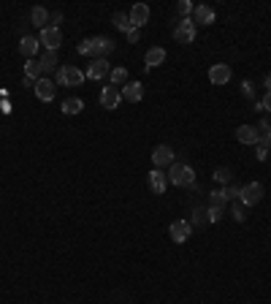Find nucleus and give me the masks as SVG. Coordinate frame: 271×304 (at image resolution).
Instances as JSON below:
<instances>
[{
	"instance_id": "nucleus-1",
	"label": "nucleus",
	"mask_w": 271,
	"mask_h": 304,
	"mask_svg": "<svg viewBox=\"0 0 271 304\" xmlns=\"http://www.w3.org/2000/svg\"><path fill=\"white\" fill-rule=\"evenodd\" d=\"M166 177H168V182L177 185V187H192L196 185V171H192V166H187V163H171Z\"/></svg>"
},
{
	"instance_id": "nucleus-2",
	"label": "nucleus",
	"mask_w": 271,
	"mask_h": 304,
	"mask_svg": "<svg viewBox=\"0 0 271 304\" xmlns=\"http://www.w3.org/2000/svg\"><path fill=\"white\" fill-rule=\"evenodd\" d=\"M84 79V71H79L76 65H60L54 73V84H60V87H79Z\"/></svg>"
},
{
	"instance_id": "nucleus-3",
	"label": "nucleus",
	"mask_w": 271,
	"mask_h": 304,
	"mask_svg": "<svg viewBox=\"0 0 271 304\" xmlns=\"http://www.w3.org/2000/svg\"><path fill=\"white\" fill-rule=\"evenodd\" d=\"M260 198H263V185L260 182H249L241 187V193H239V204H244V206H255L260 204Z\"/></svg>"
},
{
	"instance_id": "nucleus-4",
	"label": "nucleus",
	"mask_w": 271,
	"mask_h": 304,
	"mask_svg": "<svg viewBox=\"0 0 271 304\" xmlns=\"http://www.w3.org/2000/svg\"><path fill=\"white\" fill-rule=\"evenodd\" d=\"M152 163H154V168H166L171 163H177V152H173L168 144H158L152 149Z\"/></svg>"
},
{
	"instance_id": "nucleus-5",
	"label": "nucleus",
	"mask_w": 271,
	"mask_h": 304,
	"mask_svg": "<svg viewBox=\"0 0 271 304\" xmlns=\"http://www.w3.org/2000/svg\"><path fill=\"white\" fill-rule=\"evenodd\" d=\"M196 22L187 16V19H179V25H177V30H173V35H177V41L179 44H192L196 41Z\"/></svg>"
},
{
	"instance_id": "nucleus-6",
	"label": "nucleus",
	"mask_w": 271,
	"mask_h": 304,
	"mask_svg": "<svg viewBox=\"0 0 271 304\" xmlns=\"http://www.w3.org/2000/svg\"><path fill=\"white\" fill-rule=\"evenodd\" d=\"M38 44H44L49 52H57V46L63 44V33H60V27H44L41 35H38Z\"/></svg>"
},
{
	"instance_id": "nucleus-7",
	"label": "nucleus",
	"mask_w": 271,
	"mask_h": 304,
	"mask_svg": "<svg viewBox=\"0 0 271 304\" xmlns=\"http://www.w3.org/2000/svg\"><path fill=\"white\" fill-rule=\"evenodd\" d=\"M111 73V65L106 57H92V63H90V68H87V79H103V76H109Z\"/></svg>"
},
{
	"instance_id": "nucleus-8",
	"label": "nucleus",
	"mask_w": 271,
	"mask_h": 304,
	"mask_svg": "<svg viewBox=\"0 0 271 304\" xmlns=\"http://www.w3.org/2000/svg\"><path fill=\"white\" fill-rule=\"evenodd\" d=\"M54 92H57V84H54V79H49V76H41V79L35 82V95L44 103H49L54 98Z\"/></svg>"
},
{
	"instance_id": "nucleus-9",
	"label": "nucleus",
	"mask_w": 271,
	"mask_h": 304,
	"mask_svg": "<svg viewBox=\"0 0 271 304\" xmlns=\"http://www.w3.org/2000/svg\"><path fill=\"white\" fill-rule=\"evenodd\" d=\"M168 231H171V239L177 242V244H182V242H187V239H190V234H192V225H190L187 220H173Z\"/></svg>"
},
{
	"instance_id": "nucleus-10",
	"label": "nucleus",
	"mask_w": 271,
	"mask_h": 304,
	"mask_svg": "<svg viewBox=\"0 0 271 304\" xmlns=\"http://www.w3.org/2000/svg\"><path fill=\"white\" fill-rule=\"evenodd\" d=\"M120 101H122L120 87H114V84L103 87V92H101V106H103V109H117V106H120Z\"/></svg>"
},
{
	"instance_id": "nucleus-11",
	"label": "nucleus",
	"mask_w": 271,
	"mask_h": 304,
	"mask_svg": "<svg viewBox=\"0 0 271 304\" xmlns=\"http://www.w3.org/2000/svg\"><path fill=\"white\" fill-rule=\"evenodd\" d=\"M228 79H230V65L217 63V65H211V68H209V82L211 84L222 87V84H228Z\"/></svg>"
},
{
	"instance_id": "nucleus-12",
	"label": "nucleus",
	"mask_w": 271,
	"mask_h": 304,
	"mask_svg": "<svg viewBox=\"0 0 271 304\" xmlns=\"http://www.w3.org/2000/svg\"><path fill=\"white\" fill-rule=\"evenodd\" d=\"M128 16H130V25L136 27V30H139L141 25L149 22V6H147V3H136V6L130 8Z\"/></svg>"
},
{
	"instance_id": "nucleus-13",
	"label": "nucleus",
	"mask_w": 271,
	"mask_h": 304,
	"mask_svg": "<svg viewBox=\"0 0 271 304\" xmlns=\"http://www.w3.org/2000/svg\"><path fill=\"white\" fill-rule=\"evenodd\" d=\"M122 98L125 101H130V103H139L144 98V84L141 82H128V84H122Z\"/></svg>"
},
{
	"instance_id": "nucleus-14",
	"label": "nucleus",
	"mask_w": 271,
	"mask_h": 304,
	"mask_svg": "<svg viewBox=\"0 0 271 304\" xmlns=\"http://www.w3.org/2000/svg\"><path fill=\"white\" fill-rule=\"evenodd\" d=\"M92 41V57H106L114 52V41L106 35H98V38H90Z\"/></svg>"
},
{
	"instance_id": "nucleus-15",
	"label": "nucleus",
	"mask_w": 271,
	"mask_h": 304,
	"mask_svg": "<svg viewBox=\"0 0 271 304\" xmlns=\"http://www.w3.org/2000/svg\"><path fill=\"white\" fill-rule=\"evenodd\" d=\"M190 19L196 22V27L198 25H211V22H215V8H211V6H196Z\"/></svg>"
},
{
	"instance_id": "nucleus-16",
	"label": "nucleus",
	"mask_w": 271,
	"mask_h": 304,
	"mask_svg": "<svg viewBox=\"0 0 271 304\" xmlns=\"http://www.w3.org/2000/svg\"><path fill=\"white\" fill-rule=\"evenodd\" d=\"M149 187H152V193H158V196L166 193V187H168V177L163 174V168L149 171Z\"/></svg>"
},
{
	"instance_id": "nucleus-17",
	"label": "nucleus",
	"mask_w": 271,
	"mask_h": 304,
	"mask_svg": "<svg viewBox=\"0 0 271 304\" xmlns=\"http://www.w3.org/2000/svg\"><path fill=\"white\" fill-rule=\"evenodd\" d=\"M236 139L241 141V144H258L260 130L255 125H241V128H236Z\"/></svg>"
},
{
	"instance_id": "nucleus-18",
	"label": "nucleus",
	"mask_w": 271,
	"mask_h": 304,
	"mask_svg": "<svg viewBox=\"0 0 271 304\" xmlns=\"http://www.w3.org/2000/svg\"><path fill=\"white\" fill-rule=\"evenodd\" d=\"M163 60H166V49L163 46H152V49L144 54V63H147V71H152L154 65H160Z\"/></svg>"
},
{
	"instance_id": "nucleus-19",
	"label": "nucleus",
	"mask_w": 271,
	"mask_h": 304,
	"mask_svg": "<svg viewBox=\"0 0 271 304\" xmlns=\"http://www.w3.org/2000/svg\"><path fill=\"white\" fill-rule=\"evenodd\" d=\"M30 22L35 27H41V30H44V27H49V11H46L44 6H35L33 11H30Z\"/></svg>"
},
{
	"instance_id": "nucleus-20",
	"label": "nucleus",
	"mask_w": 271,
	"mask_h": 304,
	"mask_svg": "<svg viewBox=\"0 0 271 304\" xmlns=\"http://www.w3.org/2000/svg\"><path fill=\"white\" fill-rule=\"evenodd\" d=\"M19 52H22L27 60H33V54L38 52V38H33V35H25L22 41H19Z\"/></svg>"
},
{
	"instance_id": "nucleus-21",
	"label": "nucleus",
	"mask_w": 271,
	"mask_h": 304,
	"mask_svg": "<svg viewBox=\"0 0 271 304\" xmlns=\"http://www.w3.org/2000/svg\"><path fill=\"white\" fill-rule=\"evenodd\" d=\"M230 201L228 198V187H217V190H211L209 193V206H225Z\"/></svg>"
},
{
	"instance_id": "nucleus-22",
	"label": "nucleus",
	"mask_w": 271,
	"mask_h": 304,
	"mask_svg": "<svg viewBox=\"0 0 271 304\" xmlns=\"http://www.w3.org/2000/svg\"><path fill=\"white\" fill-rule=\"evenodd\" d=\"M38 63H41V71H44V73H52V71L57 68V52H49V49H46Z\"/></svg>"
},
{
	"instance_id": "nucleus-23",
	"label": "nucleus",
	"mask_w": 271,
	"mask_h": 304,
	"mask_svg": "<svg viewBox=\"0 0 271 304\" xmlns=\"http://www.w3.org/2000/svg\"><path fill=\"white\" fill-rule=\"evenodd\" d=\"M25 76H27V79H33V82H38V79L44 76L41 63H38V60H27V63H25Z\"/></svg>"
},
{
	"instance_id": "nucleus-24",
	"label": "nucleus",
	"mask_w": 271,
	"mask_h": 304,
	"mask_svg": "<svg viewBox=\"0 0 271 304\" xmlns=\"http://www.w3.org/2000/svg\"><path fill=\"white\" fill-rule=\"evenodd\" d=\"M114 27H117V30H122L125 35H128V33L133 30L130 16H128V14H122V11H117V14H114Z\"/></svg>"
},
{
	"instance_id": "nucleus-25",
	"label": "nucleus",
	"mask_w": 271,
	"mask_h": 304,
	"mask_svg": "<svg viewBox=\"0 0 271 304\" xmlns=\"http://www.w3.org/2000/svg\"><path fill=\"white\" fill-rule=\"evenodd\" d=\"M190 225H192V228H203V225H209V215H206V209H201V206L192 209V220H190Z\"/></svg>"
},
{
	"instance_id": "nucleus-26",
	"label": "nucleus",
	"mask_w": 271,
	"mask_h": 304,
	"mask_svg": "<svg viewBox=\"0 0 271 304\" xmlns=\"http://www.w3.org/2000/svg\"><path fill=\"white\" fill-rule=\"evenodd\" d=\"M84 109V101L82 98H68L63 101V114H79Z\"/></svg>"
},
{
	"instance_id": "nucleus-27",
	"label": "nucleus",
	"mask_w": 271,
	"mask_h": 304,
	"mask_svg": "<svg viewBox=\"0 0 271 304\" xmlns=\"http://www.w3.org/2000/svg\"><path fill=\"white\" fill-rule=\"evenodd\" d=\"M109 79H111V84H114V87H117V84H128V68H122V65H117V68H111Z\"/></svg>"
},
{
	"instance_id": "nucleus-28",
	"label": "nucleus",
	"mask_w": 271,
	"mask_h": 304,
	"mask_svg": "<svg viewBox=\"0 0 271 304\" xmlns=\"http://www.w3.org/2000/svg\"><path fill=\"white\" fill-rule=\"evenodd\" d=\"M244 209H247V206H244V204H239V201H236L234 206H230V215H234V220H236V223H244V220H247V212H244Z\"/></svg>"
},
{
	"instance_id": "nucleus-29",
	"label": "nucleus",
	"mask_w": 271,
	"mask_h": 304,
	"mask_svg": "<svg viewBox=\"0 0 271 304\" xmlns=\"http://www.w3.org/2000/svg\"><path fill=\"white\" fill-rule=\"evenodd\" d=\"M192 8H196V6H192L190 0H179V3H177V14H179L182 19H187V16L192 14Z\"/></svg>"
},
{
	"instance_id": "nucleus-30",
	"label": "nucleus",
	"mask_w": 271,
	"mask_h": 304,
	"mask_svg": "<svg viewBox=\"0 0 271 304\" xmlns=\"http://www.w3.org/2000/svg\"><path fill=\"white\" fill-rule=\"evenodd\" d=\"M230 177H234V174H230V168H217V171H215V179H217L222 187L230 182Z\"/></svg>"
},
{
	"instance_id": "nucleus-31",
	"label": "nucleus",
	"mask_w": 271,
	"mask_h": 304,
	"mask_svg": "<svg viewBox=\"0 0 271 304\" xmlns=\"http://www.w3.org/2000/svg\"><path fill=\"white\" fill-rule=\"evenodd\" d=\"M206 215H209V223L222 220V206H209V209H206Z\"/></svg>"
},
{
	"instance_id": "nucleus-32",
	"label": "nucleus",
	"mask_w": 271,
	"mask_h": 304,
	"mask_svg": "<svg viewBox=\"0 0 271 304\" xmlns=\"http://www.w3.org/2000/svg\"><path fill=\"white\" fill-rule=\"evenodd\" d=\"M241 95H244V98H253V95H255V84L253 82H241Z\"/></svg>"
},
{
	"instance_id": "nucleus-33",
	"label": "nucleus",
	"mask_w": 271,
	"mask_h": 304,
	"mask_svg": "<svg viewBox=\"0 0 271 304\" xmlns=\"http://www.w3.org/2000/svg\"><path fill=\"white\" fill-rule=\"evenodd\" d=\"M255 147H258V152H255V158H258V160H266V155H268V147L263 144V141H258V144H255Z\"/></svg>"
},
{
	"instance_id": "nucleus-34",
	"label": "nucleus",
	"mask_w": 271,
	"mask_h": 304,
	"mask_svg": "<svg viewBox=\"0 0 271 304\" xmlns=\"http://www.w3.org/2000/svg\"><path fill=\"white\" fill-rule=\"evenodd\" d=\"M79 54H92V41L90 38H84V41L79 44Z\"/></svg>"
},
{
	"instance_id": "nucleus-35",
	"label": "nucleus",
	"mask_w": 271,
	"mask_h": 304,
	"mask_svg": "<svg viewBox=\"0 0 271 304\" xmlns=\"http://www.w3.org/2000/svg\"><path fill=\"white\" fill-rule=\"evenodd\" d=\"M260 103H263V109H266V114H271V90L263 95V101H260Z\"/></svg>"
},
{
	"instance_id": "nucleus-36",
	"label": "nucleus",
	"mask_w": 271,
	"mask_h": 304,
	"mask_svg": "<svg viewBox=\"0 0 271 304\" xmlns=\"http://www.w3.org/2000/svg\"><path fill=\"white\" fill-rule=\"evenodd\" d=\"M49 19H52V22H49V27H57V25L63 22V14H60V11H54V14H52Z\"/></svg>"
},
{
	"instance_id": "nucleus-37",
	"label": "nucleus",
	"mask_w": 271,
	"mask_h": 304,
	"mask_svg": "<svg viewBox=\"0 0 271 304\" xmlns=\"http://www.w3.org/2000/svg\"><path fill=\"white\" fill-rule=\"evenodd\" d=\"M258 130H263V133H271V120H260V125H258Z\"/></svg>"
},
{
	"instance_id": "nucleus-38",
	"label": "nucleus",
	"mask_w": 271,
	"mask_h": 304,
	"mask_svg": "<svg viewBox=\"0 0 271 304\" xmlns=\"http://www.w3.org/2000/svg\"><path fill=\"white\" fill-rule=\"evenodd\" d=\"M239 193H241L239 185H230V187H228V198H239Z\"/></svg>"
},
{
	"instance_id": "nucleus-39",
	"label": "nucleus",
	"mask_w": 271,
	"mask_h": 304,
	"mask_svg": "<svg viewBox=\"0 0 271 304\" xmlns=\"http://www.w3.org/2000/svg\"><path fill=\"white\" fill-rule=\"evenodd\" d=\"M139 38H141V35H139V30L133 27V30L128 33V41H130V44H139Z\"/></svg>"
},
{
	"instance_id": "nucleus-40",
	"label": "nucleus",
	"mask_w": 271,
	"mask_h": 304,
	"mask_svg": "<svg viewBox=\"0 0 271 304\" xmlns=\"http://www.w3.org/2000/svg\"><path fill=\"white\" fill-rule=\"evenodd\" d=\"M22 87H35V82H33V79H27V76H25V79H22Z\"/></svg>"
},
{
	"instance_id": "nucleus-41",
	"label": "nucleus",
	"mask_w": 271,
	"mask_h": 304,
	"mask_svg": "<svg viewBox=\"0 0 271 304\" xmlns=\"http://www.w3.org/2000/svg\"><path fill=\"white\" fill-rule=\"evenodd\" d=\"M266 84H268V90H271V73L266 76Z\"/></svg>"
}]
</instances>
